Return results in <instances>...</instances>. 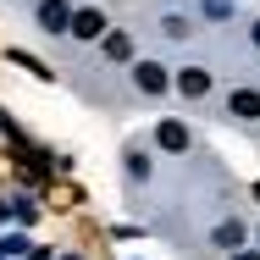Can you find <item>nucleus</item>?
Wrapping results in <instances>:
<instances>
[{"mask_svg":"<svg viewBox=\"0 0 260 260\" xmlns=\"http://www.w3.org/2000/svg\"><path fill=\"white\" fill-rule=\"evenodd\" d=\"M177 89H183L188 100H200V94H210V72L205 67H183V72H177Z\"/></svg>","mask_w":260,"mask_h":260,"instance_id":"1","label":"nucleus"},{"mask_svg":"<svg viewBox=\"0 0 260 260\" xmlns=\"http://www.w3.org/2000/svg\"><path fill=\"white\" fill-rule=\"evenodd\" d=\"M133 83H139L144 94H160V89H166V67H155V61H139V67H133Z\"/></svg>","mask_w":260,"mask_h":260,"instance_id":"2","label":"nucleus"},{"mask_svg":"<svg viewBox=\"0 0 260 260\" xmlns=\"http://www.w3.org/2000/svg\"><path fill=\"white\" fill-rule=\"evenodd\" d=\"M39 22H45V34H67V22H72V11H67L61 0H39Z\"/></svg>","mask_w":260,"mask_h":260,"instance_id":"3","label":"nucleus"},{"mask_svg":"<svg viewBox=\"0 0 260 260\" xmlns=\"http://www.w3.org/2000/svg\"><path fill=\"white\" fill-rule=\"evenodd\" d=\"M100 28H105L100 11H78V17L67 22V34H78V39H100Z\"/></svg>","mask_w":260,"mask_h":260,"instance_id":"4","label":"nucleus"},{"mask_svg":"<svg viewBox=\"0 0 260 260\" xmlns=\"http://www.w3.org/2000/svg\"><path fill=\"white\" fill-rule=\"evenodd\" d=\"M227 111L244 116V122H255V116H260V94H255V89H238V94L227 100Z\"/></svg>","mask_w":260,"mask_h":260,"instance_id":"5","label":"nucleus"},{"mask_svg":"<svg viewBox=\"0 0 260 260\" xmlns=\"http://www.w3.org/2000/svg\"><path fill=\"white\" fill-rule=\"evenodd\" d=\"M155 139L166 144V150H188V127H183V122H160Z\"/></svg>","mask_w":260,"mask_h":260,"instance_id":"6","label":"nucleus"},{"mask_svg":"<svg viewBox=\"0 0 260 260\" xmlns=\"http://www.w3.org/2000/svg\"><path fill=\"white\" fill-rule=\"evenodd\" d=\"M105 55H111V61H127V55H133V39H127V34H111V39H105Z\"/></svg>","mask_w":260,"mask_h":260,"instance_id":"7","label":"nucleus"},{"mask_svg":"<svg viewBox=\"0 0 260 260\" xmlns=\"http://www.w3.org/2000/svg\"><path fill=\"white\" fill-rule=\"evenodd\" d=\"M11 61H17V67H28V72H39V78H50V67H45V61H34V55H22V50H11Z\"/></svg>","mask_w":260,"mask_h":260,"instance_id":"8","label":"nucleus"},{"mask_svg":"<svg viewBox=\"0 0 260 260\" xmlns=\"http://www.w3.org/2000/svg\"><path fill=\"white\" fill-rule=\"evenodd\" d=\"M205 11L210 17H233V0H205Z\"/></svg>","mask_w":260,"mask_h":260,"instance_id":"9","label":"nucleus"},{"mask_svg":"<svg viewBox=\"0 0 260 260\" xmlns=\"http://www.w3.org/2000/svg\"><path fill=\"white\" fill-rule=\"evenodd\" d=\"M255 45H260V22H255Z\"/></svg>","mask_w":260,"mask_h":260,"instance_id":"10","label":"nucleus"}]
</instances>
